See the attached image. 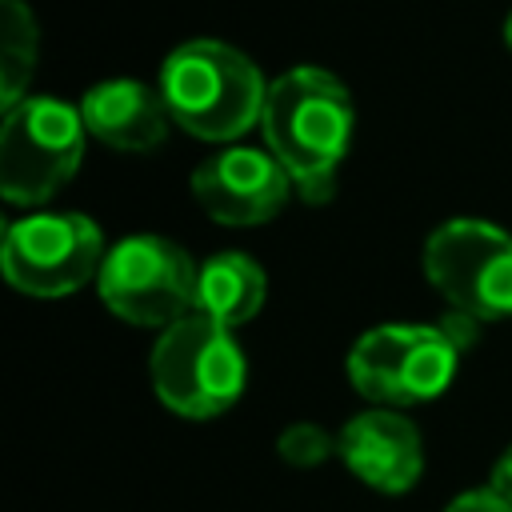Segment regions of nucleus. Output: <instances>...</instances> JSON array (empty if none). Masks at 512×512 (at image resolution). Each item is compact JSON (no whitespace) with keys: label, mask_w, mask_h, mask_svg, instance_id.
I'll use <instances>...</instances> for the list:
<instances>
[{"label":"nucleus","mask_w":512,"mask_h":512,"mask_svg":"<svg viewBox=\"0 0 512 512\" xmlns=\"http://www.w3.org/2000/svg\"><path fill=\"white\" fill-rule=\"evenodd\" d=\"M260 132H264V148L292 176L300 200L324 204L352 148L356 108L348 88L328 68L300 64L268 84Z\"/></svg>","instance_id":"nucleus-1"},{"label":"nucleus","mask_w":512,"mask_h":512,"mask_svg":"<svg viewBox=\"0 0 512 512\" xmlns=\"http://www.w3.org/2000/svg\"><path fill=\"white\" fill-rule=\"evenodd\" d=\"M268 84L256 60L224 40H184L160 64V96L188 136L208 144H236L264 120Z\"/></svg>","instance_id":"nucleus-2"},{"label":"nucleus","mask_w":512,"mask_h":512,"mask_svg":"<svg viewBox=\"0 0 512 512\" xmlns=\"http://www.w3.org/2000/svg\"><path fill=\"white\" fill-rule=\"evenodd\" d=\"M148 376L156 400L168 412L212 420L240 400L248 384V360L232 328L192 312L156 336Z\"/></svg>","instance_id":"nucleus-3"},{"label":"nucleus","mask_w":512,"mask_h":512,"mask_svg":"<svg viewBox=\"0 0 512 512\" xmlns=\"http://www.w3.org/2000/svg\"><path fill=\"white\" fill-rule=\"evenodd\" d=\"M464 344L448 324H376L348 352V380L372 408H412L436 400L456 368Z\"/></svg>","instance_id":"nucleus-4"},{"label":"nucleus","mask_w":512,"mask_h":512,"mask_svg":"<svg viewBox=\"0 0 512 512\" xmlns=\"http://www.w3.org/2000/svg\"><path fill=\"white\" fill-rule=\"evenodd\" d=\"M88 128L80 108L56 96H24L0 120V196L8 204H48L80 168Z\"/></svg>","instance_id":"nucleus-5"},{"label":"nucleus","mask_w":512,"mask_h":512,"mask_svg":"<svg viewBox=\"0 0 512 512\" xmlns=\"http://www.w3.org/2000/svg\"><path fill=\"white\" fill-rule=\"evenodd\" d=\"M196 272L200 264L176 240L136 232L108 248L96 292L112 316L164 332L196 312Z\"/></svg>","instance_id":"nucleus-6"},{"label":"nucleus","mask_w":512,"mask_h":512,"mask_svg":"<svg viewBox=\"0 0 512 512\" xmlns=\"http://www.w3.org/2000/svg\"><path fill=\"white\" fill-rule=\"evenodd\" d=\"M424 276L448 312L472 324L512 316V232L488 220H448L424 240Z\"/></svg>","instance_id":"nucleus-7"},{"label":"nucleus","mask_w":512,"mask_h":512,"mask_svg":"<svg viewBox=\"0 0 512 512\" xmlns=\"http://www.w3.org/2000/svg\"><path fill=\"white\" fill-rule=\"evenodd\" d=\"M108 248L96 220L84 212H32L4 228L0 264L4 280L40 300H60L80 292L100 276Z\"/></svg>","instance_id":"nucleus-8"},{"label":"nucleus","mask_w":512,"mask_h":512,"mask_svg":"<svg viewBox=\"0 0 512 512\" xmlns=\"http://www.w3.org/2000/svg\"><path fill=\"white\" fill-rule=\"evenodd\" d=\"M292 176L268 148L252 144H228L212 152L196 172H192V196L204 208L208 220L228 224V228H252L288 204Z\"/></svg>","instance_id":"nucleus-9"},{"label":"nucleus","mask_w":512,"mask_h":512,"mask_svg":"<svg viewBox=\"0 0 512 512\" xmlns=\"http://www.w3.org/2000/svg\"><path fill=\"white\" fill-rule=\"evenodd\" d=\"M340 464L380 496H404L424 472V440L396 408H364L336 432Z\"/></svg>","instance_id":"nucleus-10"},{"label":"nucleus","mask_w":512,"mask_h":512,"mask_svg":"<svg viewBox=\"0 0 512 512\" xmlns=\"http://www.w3.org/2000/svg\"><path fill=\"white\" fill-rule=\"evenodd\" d=\"M80 120L92 140L112 152H152L168 140V108L156 84L112 76L84 92Z\"/></svg>","instance_id":"nucleus-11"},{"label":"nucleus","mask_w":512,"mask_h":512,"mask_svg":"<svg viewBox=\"0 0 512 512\" xmlns=\"http://www.w3.org/2000/svg\"><path fill=\"white\" fill-rule=\"evenodd\" d=\"M264 296L268 276L248 252H216L196 272V312L224 328L248 324L264 308Z\"/></svg>","instance_id":"nucleus-12"},{"label":"nucleus","mask_w":512,"mask_h":512,"mask_svg":"<svg viewBox=\"0 0 512 512\" xmlns=\"http://www.w3.org/2000/svg\"><path fill=\"white\" fill-rule=\"evenodd\" d=\"M36 16L24 0H0V104L4 112L28 96L36 72Z\"/></svg>","instance_id":"nucleus-13"},{"label":"nucleus","mask_w":512,"mask_h":512,"mask_svg":"<svg viewBox=\"0 0 512 512\" xmlns=\"http://www.w3.org/2000/svg\"><path fill=\"white\" fill-rule=\"evenodd\" d=\"M276 452L288 468H320L328 456H340V444H336V432L300 420L276 436Z\"/></svg>","instance_id":"nucleus-14"},{"label":"nucleus","mask_w":512,"mask_h":512,"mask_svg":"<svg viewBox=\"0 0 512 512\" xmlns=\"http://www.w3.org/2000/svg\"><path fill=\"white\" fill-rule=\"evenodd\" d=\"M444 512H512V504L500 492H492V488H468Z\"/></svg>","instance_id":"nucleus-15"},{"label":"nucleus","mask_w":512,"mask_h":512,"mask_svg":"<svg viewBox=\"0 0 512 512\" xmlns=\"http://www.w3.org/2000/svg\"><path fill=\"white\" fill-rule=\"evenodd\" d=\"M488 488H492V492H500V496L512 504V448H504V452H500V460L492 464Z\"/></svg>","instance_id":"nucleus-16"},{"label":"nucleus","mask_w":512,"mask_h":512,"mask_svg":"<svg viewBox=\"0 0 512 512\" xmlns=\"http://www.w3.org/2000/svg\"><path fill=\"white\" fill-rule=\"evenodd\" d=\"M504 44H508V52H512V12L504 16Z\"/></svg>","instance_id":"nucleus-17"}]
</instances>
